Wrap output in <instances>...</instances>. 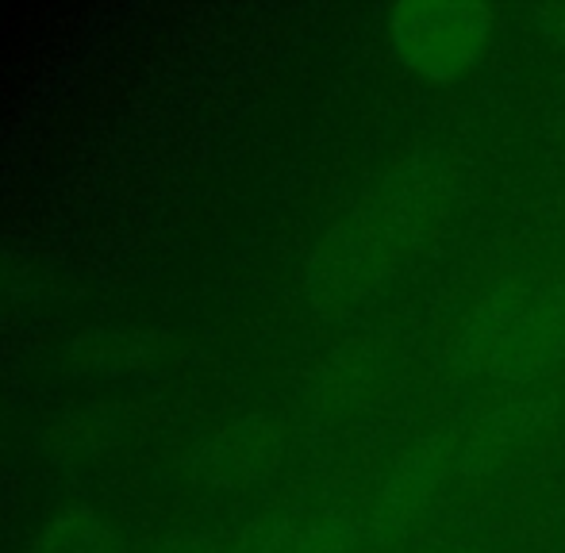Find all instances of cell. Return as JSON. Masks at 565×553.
I'll return each instance as SVG.
<instances>
[{
    "instance_id": "1",
    "label": "cell",
    "mask_w": 565,
    "mask_h": 553,
    "mask_svg": "<svg viewBox=\"0 0 565 553\" xmlns=\"http://www.w3.org/2000/svg\"><path fill=\"white\" fill-rule=\"evenodd\" d=\"M489 46V15L473 4H404L393 12V51L412 74L454 82L481 62Z\"/></svg>"
}]
</instances>
